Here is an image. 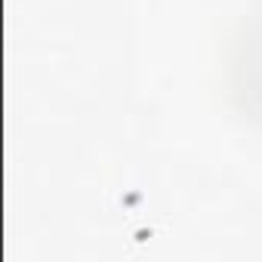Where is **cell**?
I'll list each match as a JSON object with an SVG mask.
<instances>
[{
  "mask_svg": "<svg viewBox=\"0 0 262 262\" xmlns=\"http://www.w3.org/2000/svg\"><path fill=\"white\" fill-rule=\"evenodd\" d=\"M225 80L234 111L262 129V0L250 7L231 37Z\"/></svg>",
  "mask_w": 262,
  "mask_h": 262,
  "instance_id": "obj_1",
  "label": "cell"
}]
</instances>
